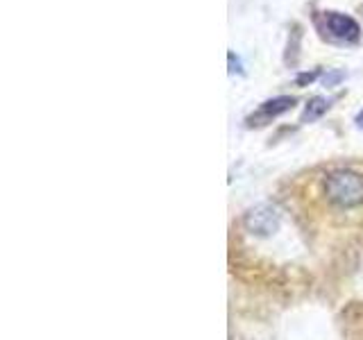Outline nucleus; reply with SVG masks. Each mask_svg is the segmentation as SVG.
<instances>
[{
  "label": "nucleus",
  "mask_w": 363,
  "mask_h": 340,
  "mask_svg": "<svg viewBox=\"0 0 363 340\" xmlns=\"http://www.w3.org/2000/svg\"><path fill=\"white\" fill-rule=\"evenodd\" d=\"M325 196L336 207H359L363 204V177L352 170H336L325 179Z\"/></svg>",
  "instance_id": "nucleus-1"
},
{
  "label": "nucleus",
  "mask_w": 363,
  "mask_h": 340,
  "mask_svg": "<svg viewBox=\"0 0 363 340\" xmlns=\"http://www.w3.org/2000/svg\"><path fill=\"white\" fill-rule=\"evenodd\" d=\"M281 215L272 204H257V207L247 209L243 215V225L250 234L255 236H272L279 230Z\"/></svg>",
  "instance_id": "nucleus-2"
},
{
  "label": "nucleus",
  "mask_w": 363,
  "mask_h": 340,
  "mask_svg": "<svg viewBox=\"0 0 363 340\" xmlns=\"http://www.w3.org/2000/svg\"><path fill=\"white\" fill-rule=\"evenodd\" d=\"M325 32L338 41H354L359 37V23L345 14H338V11H327Z\"/></svg>",
  "instance_id": "nucleus-3"
},
{
  "label": "nucleus",
  "mask_w": 363,
  "mask_h": 340,
  "mask_svg": "<svg viewBox=\"0 0 363 340\" xmlns=\"http://www.w3.org/2000/svg\"><path fill=\"white\" fill-rule=\"evenodd\" d=\"M295 105V98H289V96H281V98H275V100H268L261 105V109L257 111V118H264V120H270L275 116H281V113H286L289 109H293Z\"/></svg>",
  "instance_id": "nucleus-4"
},
{
  "label": "nucleus",
  "mask_w": 363,
  "mask_h": 340,
  "mask_svg": "<svg viewBox=\"0 0 363 340\" xmlns=\"http://www.w3.org/2000/svg\"><path fill=\"white\" fill-rule=\"evenodd\" d=\"M327 109H329V102L325 98H313L309 105H306L304 113H302V123H311L315 118H320Z\"/></svg>",
  "instance_id": "nucleus-5"
},
{
  "label": "nucleus",
  "mask_w": 363,
  "mask_h": 340,
  "mask_svg": "<svg viewBox=\"0 0 363 340\" xmlns=\"http://www.w3.org/2000/svg\"><path fill=\"white\" fill-rule=\"evenodd\" d=\"M357 125H359V128H363V111L357 116Z\"/></svg>",
  "instance_id": "nucleus-6"
}]
</instances>
